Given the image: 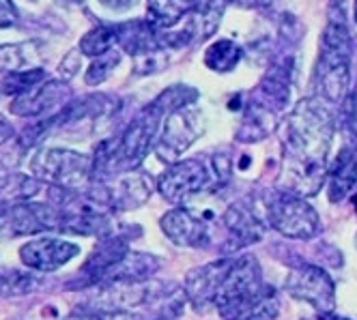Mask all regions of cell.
I'll return each mask as SVG.
<instances>
[{
  "mask_svg": "<svg viewBox=\"0 0 357 320\" xmlns=\"http://www.w3.org/2000/svg\"><path fill=\"white\" fill-rule=\"evenodd\" d=\"M155 320H172V318H155Z\"/></svg>",
  "mask_w": 357,
  "mask_h": 320,
  "instance_id": "40",
  "label": "cell"
},
{
  "mask_svg": "<svg viewBox=\"0 0 357 320\" xmlns=\"http://www.w3.org/2000/svg\"><path fill=\"white\" fill-rule=\"evenodd\" d=\"M319 320H353V318H347V316H340L338 312H323V314H317Z\"/></svg>",
  "mask_w": 357,
  "mask_h": 320,
  "instance_id": "35",
  "label": "cell"
},
{
  "mask_svg": "<svg viewBox=\"0 0 357 320\" xmlns=\"http://www.w3.org/2000/svg\"><path fill=\"white\" fill-rule=\"evenodd\" d=\"M202 134H205V116L196 108V104L185 106L166 116V122L160 129L153 151L162 161L174 163L183 159V155L192 149V144Z\"/></svg>",
  "mask_w": 357,
  "mask_h": 320,
  "instance_id": "6",
  "label": "cell"
},
{
  "mask_svg": "<svg viewBox=\"0 0 357 320\" xmlns=\"http://www.w3.org/2000/svg\"><path fill=\"white\" fill-rule=\"evenodd\" d=\"M267 224L287 239L310 241L321 234V217L303 195L278 189L265 202Z\"/></svg>",
  "mask_w": 357,
  "mask_h": 320,
  "instance_id": "4",
  "label": "cell"
},
{
  "mask_svg": "<svg viewBox=\"0 0 357 320\" xmlns=\"http://www.w3.org/2000/svg\"><path fill=\"white\" fill-rule=\"evenodd\" d=\"M17 24V7L11 0H0V29H9Z\"/></svg>",
  "mask_w": 357,
  "mask_h": 320,
  "instance_id": "30",
  "label": "cell"
},
{
  "mask_svg": "<svg viewBox=\"0 0 357 320\" xmlns=\"http://www.w3.org/2000/svg\"><path fill=\"white\" fill-rule=\"evenodd\" d=\"M243 58V47L231 39L213 41L205 52V67L213 73H231Z\"/></svg>",
  "mask_w": 357,
  "mask_h": 320,
  "instance_id": "23",
  "label": "cell"
},
{
  "mask_svg": "<svg viewBox=\"0 0 357 320\" xmlns=\"http://www.w3.org/2000/svg\"><path fill=\"white\" fill-rule=\"evenodd\" d=\"M353 35L344 0H329L327 24L321 35L314 82L327 104L342 106L351 90Z\"/></svg>",
  "mask_w": 357,
  "mask_h": 320,
  "instance_id": "2",
  "label": "cell"
},
{
  "mask_svg": "<svg viewBox=\"0 0 357 320\" xmlns=\"http://www.w3.org/2000/svg\"><path fill=\"white\" fill-rule=\"evenodd\" d=\"M69 3H82V0H69Z\"/></svg>",
  "mask_w": 357,
  "mask_h": 320,
  "instance_id": "39",
  "label": "cell"
},
{
  "mask_svg": "<svg viewBox=\"0 0 357 320\" xmlns=\"http://www.w3.org/2000/svg\"><path fill=\"white\" fill-rule=\"evenodd\" d=\"M7 183H9V177H7V175H3V172H0V189H3Z\"/></svg>",
  "mask_w": 357,
  "mask_h": 320,
  "instance_id": "36",
  "label": "cell"
},
{
  "mask_svg": "<svg viewBox=\"0 0 357 320\" xmlns=\"http://www.w3.org/2000/svg\"><path fill=\"white\" fill-rule=\"evenodd\" d=\"M114 45H116V26L114 24H101V26H95L78 43L80 52L84 56H91V58L110 52Z\"/></svg>",
  "mask_w": 357,
  "mask_h": 320,
  "instance_id": "24",
  "label": "cell"
},
{
  "mask_svg": "<svg viewBox=\"0 0 357 320\" xmlns=\"http://www.w3.org/2000/svg\"><path fill=\"white\" fill-rule=\"evenodd\" d=\"M97 3H99L101 7L110 9V11L121 13V11H127V9L136 7V5H138V0H97Z\"/></svg>",
  "mask_w": 357,
  "mask_h": 320,
  "instance_id": "32",
  "label": "cell"
},
{
  "mask_svg": "<svg viewBox=\"0 0 357 320\" xmlns=\"http://www.w3.org/2000/svg\"><path fill=\"white\" fill-rule=\"evenodd\" d=\"M61 209L41 202H17L0 209V241L59 230Z\"/></svg>",
  "mask_w": 357,
  "mask_h": 320,
  "instance_id": "9",
  "label": "cell"
},
{
  "mask_svg": "<svg viewBox=\"0 0 357 320\" xmlns=\"http://www.w3.org/2000/svg\"><path fill=\"white\" fill-rule=\"evenodd\" d=\"M39 288V280L26 271H0V299L24 297Z\"/></svg>",
  "mask_w": 357,
  "mask_h": 320,
  "instance_id": "25",
  "label": "cell"
},
{
  "mask_svg": "<svg viewBox=\"0 0 357 320\" xmlns=\"http://www.w3.org/2000/svg\"><path fill=\"white\" fill-rule=\"evenodd\" d=\"M15 136V129H13V125L11 122L0 114V144H5V142H9L11 138Z\"/></svg>",
  "mask_w": 357,
  "mask_h": 320,
  "instance_id": "34",
  "label": "cell"
},
{
  "mask_svg": "<svg viewBox=\"0 0 357 320\" xmlns=\"http://www.w3.org/2000/svg\"><path fill=\"white\" fill-rule=\"evenodd\" d=\"M114 26H116V45L125 54L138 58L164 50L160 43V31L149 19H132V22L114 24Z\"/></svg>",
  "mask_w": 357,
  "mask_h": 320,
  "instance_id": "18",
  "label": "cell"
},
{
  "mask_svg": "<svg viewBox=\"0 0 357 320\" xmlns=\"http://www.w3.org/2000/svg\"><path fill=\"white\" fill-rule=\"evenodd\" d=\"M226 3L237 9H248V11H265L271 7V0H226Z\"/></svg>",
  "mask_w": 357,
  "mask_h": 320,
  "instance_id": "31",
  "label": "cell"
},
{
  "mask_svg": "<svg viewBox=\"0 0 357 320\" xmlns=\"http://www.w3.org/2000/svg\"><path fill=\"white\" fill-rule=\"evenodd\" d=\"M353 209H355V213H357V189L353 191Z\"/></svg>",
  "mask_w": 357,
  "mask_h": 320,
  "instance_id": "37",
  "label": "cell"
},
{
  "mask_svg": "<svg viewBox=\"0 0 357 320\" xmlns=\"http://www.w3.org/2000/svg\"><path fill=\"white\" fill-rule=\"evenodd\" d=\"M153 179L144 172H127L116 177L112 183H106L108 205L112 211H136L144 207L153 195Z\"/></svg>",
  "mask_w": 357,
  "mask_h": 320,
  "instance_id": "14",
  "label": "cell"
},
{
  "mask_svg": "<svg viewBox=\"0 0 357 320\" xmlns=\"http://www.w3.org/2000/svg\"><path fill=\"white\" fill-rule=\"evenodd\" d=\"M280 307H282L280 292L275 290V286L265 284L261 290L250 294L243 301L218 314L222 316V320H275L280 316Z\"/></svg>",
  "mask_w": 357,
  "mask_h": 320,
  "instance_id": "15",
  "label": "cell"
},
{
  "mask_svg": "<svg viewBox=\"0 0 357 320\" xmlns=\"http://www.w3.org/2000/svg\"><path fill=\"white\" fill-rule=\"evenodd\" d=\"M284 292L289 297L314 307L317 314L336 312V282L321 264H295L284 280Z\"/></svg>",
  "mask_w": 357,
  "mask_h": 320,
  "instance_id": "7",
  "label": "cell"
},
{
  "mask_svg": "<svg viewBox=\"0 0 357 320\" xmlns=\"http://www.w3.org/2000/svg\"><path fill=\"white\" fill-rule=\"evenodd\" d=\"M75 256H80V245L59 237L33 239L20 248V260L37 273H54Z\"/></svg>",
  "mask_w": 357,
  "mask_h": 320,
  "instance_id": "10",
  "label": "cell"
},
{
  "mask_svg": "<svg viewBox=\"0 0 357 320\" xmlns=\"http://www.w3.org/2000/svg\"><path fill=\"white\" fill-rule=\"evenodd\" d=\"M121 52L119 50H112L106 52V54H101V56H95L93 63L89 65V71L84 73V84L86 86H99V84H104L112 73L114 69L121 65Z\"/></svg>",
  "mask_w": 357,
  "mask_h": 320,
  "instance_id": "27",
  "label": "cell"
},
{
  "mask_svg": "<svg viewBox=\"0 0 357 320\" xmlns=\"http://www.w3.org/2000/svg\"><path fill=\"white\" fill-rule=\"evenodd\" d=\"M162 269V258L153 256L146 252H127L125 258L114 264L108 275L104 278L101 284H114V282H125V284H142L151 282L158 275V271Z\"/></svg>",
  "mask_w": 357,
  "mask_h": 320,
  "instance_id": "19",
  "label": "cell"
},
{
  "mask_svg": "<svg viewBox=\"0 0 357 320\" xmlns=\"http://www.w3.org/2000/svg\"><path fill=\"white\" fill-rule=\"evenodd\" d=\"M280 127V112L265 104L263 99H252L245 104L243 118L239 129L235 131V140L243 144H254L267 140Z\"/></svg>",
  "mask_w": 357,
  "mask_h": 320,
  "instance_id": "17",
  "label": "cell"
},
{
  "mask_svg": "<svg viewBox=\"0 0 357 320\" xmlns=\"http://www.w3.org/2000/svg\"><path fill=\"white\" fill-rule=\"evenodd\" d=\"M47 80L45 71L41 67H31V69H24V71H13V73H7V76L3 78V82H0V90L7 93V95H22L31 90L33 86H37L39 82Z\"/></svg>",
  "mask_w": 357,
  "mask_h": 320,
  "instance_id": "26",
  "label": "cell"
},
{
  "mask_svg": "<svg viewBox=\"0 0 357 320\" xmlns=\"http://www.w3.org/2000/svg\"><path fill=\"white\" fill-rule=\"evenodd\" d=\"M259 99L282 112L291 102V65L289 61H282L271 67V71L265 73V78L259 84Z\"/></svg>",
  "mask_w": 357,
  "mask_h": 320,
  "instance_id": "20",
  "label": "cell"
},
{
  "mask_svg": "<svg viewBox=\"0 0 357 320\" xmlns=\"http://www.w3.org/2000/svg\"><path fill=\"white\" fill-rule=\"evenodd\" d=\"M342 127L351 146L357 151V84L349 90L347 99L342 102Z\"/></svg>",
  "mask_w": 357,
  "mask_h": 320,
  "instance_id": "28",
  "label": "cell"
},
{
  "mask_svg": "<svg viewBox=\"0 0 357 320\" xmlns=\"http://www.w3.org/2000/svg\"><path fill=\"white\" fill-rule=\"evenodd\" d=\"M160 228L166 234V239L174 243L176 248L196 250V248H209L211 243L209 221L185 207H176L168 211L160 219Z\"/></svg>",
  "mask_w": 357,
  "mask_h": 320,
  "instance_id": "12",
  "label": "cell"
},
{
  "mask_svg": "<svg viewBox=\"0 0 357 320\" xmlns=\"http://www.w3.org/2000/svg\"><path fill=\"white\" fill-rule=\"evenodd\" d=\"M336 122L317 97H305L282 122V189L312 198L327 181Z\"/></svg>",
  "mask_w": 357,
  "mask_h": 320,
  "instance_id": "1",
  "label": "cell"
},
{
  "mask_svg": "<svg viewBox=\"0 0 357 320\" xmlns=\"http://www.w3.org/2000/svg\"><path fill=\"white\" fill-rule=\"evenodd\" d=\"M127 252H130V237L123 232H114V234L99 239L95 250L86 258V262L80 266L78 275H75V282L69 286H78V288L99 286L108 275V271L114 264H119Z\"/></svg>",
  "mask_w": 357,
  "mask_h": 320,
  "instance_id": "11",
  "label": "cell"
},
{
  "mask_svg": "<svg viewBox=\"0 0 357 320\" xmlns=\"http://www.w3.org/2000/svg\"><path fill=\"white\" fill-rule=\"evenodd\" d=\"M82 52H80V47H75V50L67 52L59 65V73H61V78L63 80H71L78 76V71L82 69Z\"/></svg>",
  "mask_w": 357,
  "mask_h": 320,
  "instance_id": "29",
  "label": "cell"
},
{
  "mask_svg": "<svg viewBox=\"0 0 357 320\" xmlns=\"http://www.w3.org/2000/svg\"><path fill=\"white\" fill-rule=\"evenodd\" d=\"M355 248H357V234H355Z\"/></svg>",
  "mask_w": 357,
  "mask_h": 320,
  "instance_id": "42",
  "label": "cell"
},
{
  "mask_svg": "<svg viewBox=\"0 0 357 320\" xmlns=\"http://www.w3.org/2000/svg\"><path fill=\"white\" fill-rule=\"evenodd\" d=\"M224 239L220 245V254H241L250 245L265 239L267 224L261 219V215L254 211L250 200H239L228 207L220 219Z\"/></svg>",
  "mask_w": 357,
  "mask_h": 320,
  "instance_id": "8",
  "label": "cell"
},
{
  "mask_svg": "<svg viewBox=\"0 0 357 320\" xmlns=\"http://www.w3.org/2000/svg\"><path fill=\"white\" fill-rule=\"evenodd\" d=\"M233 177V161L228 155L209 159L190 157L170 163L158 179V191L170 205H185L200 193H215L228 185Z\"/></svg>",
  "mask_w": 357,
  "mask_h": 320,
  "instance_id": "3",
  "label": "cell"
},
{
  "mask_svg": "<svg viewBox=\"0 0 357 320\" xmlns=\"http://www.w3.org/2000/svg\"><path fill=\"white\" fill-rule=\"evenodd\" d=\"M31 175L56 187L84 189L91 183V157L71 149H43L31 161Z\"/></svg>",
  "mask_w": 357,
  "mask_h": 320,
  "instance_id": "5",
  "label": "cell"
},
{
  "mask_svg": "<svg viewBox=\"0 0 357 320\" xmlns=\"http://www.w3.org/2000/svg\"><path fill=\"white\" fill-rule=\"evenodd\" d=\"M325 185H327V200L331 205H340L349 195H353L357 185V151L351 144L342 146L336 159L331 161Z\"/></svg>",
  "mask_w": 357,
  "mask_h": 320,
  "instance_id": "16",
  "label": "cell"
},
{
  "mask_svg": "<svg viewBox=\"0 0 357 320\" xmlns=\"http://www.w3.org/2000/svg\"><path fill=\"white\" fill-rule=\"evenodd\" d=\"M305 320H319V318H317V316H314V318H305Z\"/></svg>",
  "mask_w": 357,
  "mask_h": 320,
  "instance_id": "41",
  "label": "cell"
},
{
  "mask_svg": "<svg viewBox=\"0 0 357 320\" xmlns=\"http://www.w3.org/2000/svg\"><path fill=\"white\" fill-rule=\"evenodd\" d=\"M65 320H106V316H104V312L89 310V312H73Z\"/></svg>",
  "mask_w": 357,
  "mask_h": 320,
  "instance_id": "33",
  "label": "cell"
},
{
  "mask_svg": "<svg viewBox=\"0 0 357 320\" xmlns=\"http://www.w3.org/2000/svg\"><path fill=\"white\" fill-rule=\"evenodd\" d=\"M69 84L63 80H43L31 90L13 97L9 106L13 116L22 118H35L43 114H52L54 110H63L69 104Z\"/></svg>",
  "mask_w": 357,
  "mask_h": 320,
  "instance_id": "13",
  "label": "cell"
},
{
  "mask_svg": "<svg viewBox=\"0 0 357 320\" xmlns=\"http://www.w3.org/2000/svg\"><path fill=\"white\" fill-rule=\"evenodd\" d=\"M194 13V0H149L146 19L158 31H172Z\"/></svg>",
  "mask_w": 357,
  "mask_h": 320,
  "instance_id": "21",
  "label": "cell"
},
{
  "mask_svg": "<svg viewBox=\"0 0 357 320\" xmlns=\"http://www.w3.org/2000/svg\"><path fill=\"white\" fill-rule=\"evenodd\" d=\"M41 45L39 41H20L0 45V73L7 76L13 71H24L41 63Z\"/></svg>",
  "mask_w": 357,
  "mask_h": 320,
  "instance_id": "22",
  "label": "cell"
},
{
  "mask_svg": "<svg viewBox=\"0 0 357 320\" xmlns=\"http://www.w3.org/2000/svg\"><path fill=\"white\" fill-rule=\"evenodd\" d=\"M353 19H355V24H357V0H355V5H353Z\"/></svg>",
  "mask_w": 357,
  "mask_h": 320,
  "instance_id": "38",
  "label": "cell"
}]
</instances>
